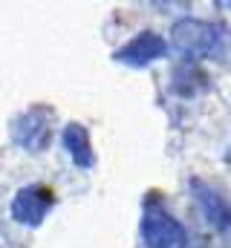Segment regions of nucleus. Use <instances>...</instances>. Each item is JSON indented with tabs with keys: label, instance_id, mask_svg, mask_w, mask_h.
I'll list each match as a JSON object with an SVG mask.
<instances>
[{
	"label": "nucleus",
	"instance_id": "7",
	"mask_svg": "<svg viewBox=\"0 0 231 248\" xmlns=\"http://www.w3.org/2000/svg\"><path fill=\"white\" fill-rule=\"evenodd\" d=\"M64 147H66V153H69V159L78 165V168H93V162H96V156H93V144H90V133H87V127L78 122H69L64 127Z\"/></svg>",
	"mask_w": 231,
	"mask_h": 248
},
{
	"label": "nucleus",
	"instance_id": "1",
	"mask_svg": "<svg viewBox=\"0 0 231 248\" xmlns=\"http://www.w3.org/2000/svg\"><path fill=\"white\" fill-rule=\"evenodd\" d=\"M171 46L185 58H208L217 55L223 46V29L197 17L176 20L171 29Z\"/></svg>",
	"mask_w": 231,
	"mask_h": 248
},
{
	"label": "nucleus",
	"instance_id": "6",
	"mask_svg": "<svg viewBox=\"0 0 231 248\" xmlns=\"http://www.w3.org/2000/svg\"><path fill=\"white\" fill-rule=\"evenodd\" d=\"M194 196H197V202H199L205 219H208L217 231H226L231 225V205L226 202V196H223L220 190H214L211 185L199 182V179H194Z\"/></svg>",
	"mask_w": 231,
	"mask_h": 248
},
{
	"label": "nucleus",
	"instance_id": "4",
	"mask_svg": "<svg viewBox=\"0 0 231 248\" xmlns=\"http://www.w3.org/2000/svg\"><path fill=\"white\" fill-rule=\"evenodd\" d=\"M52 187L50 185H29V187H20L12 199V217L23 225H41L47 219V214L52 211Z\"/></svg>",
	"mask_w": 231,
	"mask_h": 248
},
{
	"label": "nucleus",
	"instance_id": "3",
	"mask_svg": "<svg viewBox=\"0 0 231 248\" xmlns=\"http://www.w3.org/2000/svg\"><path fill=\"white\" fill-rule=\"evenodd\" d=\"M50 110L47 107H29L23 116H17L12 122V139L26 147V150H44L50 144V136H52V122H50Z\"/></svg>",
	"mask_w": 231,
	"mask_h": 248
},
{
	"label": "nucleus",
	"instance_id": "5",
	"mask_svg": "<svg viewBox=\"0 0 231 248\" xmlns=\"http://www.w3.org/2000/svg\"><path fill=\"white\" fill-rule=\"evenodd\" d=\"M165 55H168V41L156 32H142L116 52V61L130 63V66H148L150 61L165 58Z\"/></svg>",
	"mask_w": 231,
	"mask_h": 248
},
{
	"label": "nucleus",
	"instance_id": "2",
	"mask_svg": "<svg viewBox=\"0 0 231 248\" xmlns=\"http://www.w3.org/2000/svg\"><path fill=\"white\" fill-rule=\"evenodd\" d=\"M142 240L148 248H185L188 246V231L165 208L148 205V211L142 217Z\"/></svg>",
	"mask_w": 231,
	"mask_h": 248
}]
</instances>
